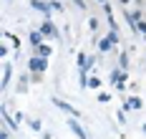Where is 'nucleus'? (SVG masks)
Returning <instances> with one entry per match:
<instances>
[{"mask_svg": "<svg viewBox=\"0 0 146 139\" xmlns=\"http://www.w3.org/2000/svg\"><path fill=\"white\" fill-rule=\"evenodd\" d=\"M88 89H101V78L91 76V78H88Z\"/></svg>", "mask_w": 146, "mask_h": 139, "instance_id": "nucleus-16", "label": "nucleus"}, {"mask_svg": "<svg viewBox=\"0 0 146 139\" xmlns=\"http://www.w3.org/2000/svg\"><path fill=\"white\" fill-rule=\"evenodd\" d=\"M88 28H91L93 33L98 31V18H91V20H88Z\"/></svg>", "mask_w": 146, "mask_h": 139, "instance_id": "nucleus-20", "label": "nucleus"}, {"mask_svg": "<svg viewBox=\"0 0 146 139\" xmlns=\"http://www.w3.org/2000/svg\"><path fill=\"white\" fill-rule=\"evenodd\" d=\"M144 41H146V33H144Z\"/></svg>", "mask_w": 146, "mask_h": 139, "instance_id": "nucleus-29", "label": "nucleus"}, {"mask_svg": "<svg viewBox=\"0 0 146 139\" xmlns=\"http://www.w3.org/2000/svg\"><path fill=\"white\" fill-rule=\"evenodd\" d=\"M139 33H141V35L146 33V20H139Z\"/></svg>", "mask_w": 146, "mask_h": 139, "instance_id": "nucleus-25", "label": "nucleus"}, {"mask_svg": "<svg viewBox=\"0 0 146 139\" xmlns=\"http://www.w3.org/2000/svg\"><path fill=\"white\" fill-rule=\"evenodd\" d=\"M118 68L129 71V53H118Z\"/></svg>", "mask_w": 146, "mask_h": 139, "instance_id": "nucleus-15", "label": "nucleus"}, {"mask_svg": "<svg viewBox=\"0 0 146 139\" xmlns=\"http://www.w3.org/2000/svg\"><path fill=\"white\" fill-rule=\"evenodd\" d=\"M76 63H78V68H83V66L88 63V56L86 53H78V56H76Z\"/></svg>", "mask_w": 146, "mask_h": 139, "instance_id": "nucleus-17", "label": "nucleus"}, {"mask_svg": "<svg viewBox=\"0 0 146 139\" xmlns=\"http://www.w3.org/2000/svg\"><path fill=\"white\" fill-rule=\"evenodd\" d=\"M53 104L60 109V111H66V114H71V116H81V111L78 109H73L68 101H63V99H58V96H53Z\"/></svg>", "mask_w": 146, "mask_h": 139, "instance_id": "nucleus-5", "label": "nucleus"}, {"mask_svg": "<svg viewBox=\"0 0 146 139\" xmlns=\"http://www.w3.org/2000/svg\"><path fill=\"white\" fill-rule=\"evenodd\" d=\"M50 5H53V10H58V13H63V3H60V0H50Z\"/></svg>", "mask_w": 146, "mask_h": 139, "instance_id": "nucleus-22", "label": "nucleus"}, {"mask_svg": "<svg viewBox=\"0 0 146 139\" xmlns=\"http://www.w3.org/2000/svg\"><path fill=\"white\" fill-rule=\"evenodd\" d=\"M28 68H30V74H33V81H40V76L48 71V58H43V56L35 53V56H30Z\"/></svg>", "mask_w": 146, "mask_h": 139, "instance_id": "nucleus-1", "label": "nucleus"}, {"mask_svg": "<svg viewBox=\"0 0 146 139\" xmlns=\"http://www.w3.org/2000/svg\"><path fill=\"white\" fill-rule=\"evenodd\" d=\"M3 122L8 124V126H10L13 132H18V126H20V122H18V119H15L13 114L8 111V106H5V104H3Z\"/></svg>", "mask_w": 146, "mask_h": 139, "instance_id": "nucleus-7", "label": "nucleus"}, {"mask_svg": "<svg viewBox=\"0 0 146 139\" xmlns=\"http://www.w3.org/2000/svg\"><path fill=\"white\" fill-rule=\"evenodd\" d=\"M10 134H13V129H10V126H5V129L0 132V139H10Z\"/></svg>", "mask_w": 146, "mask_h": 139, "instance_id": "nucleus-21", "label": "nucleus"}, {"mask_svg": "<svg viewBox=\"0 0 146 139\" xmlns=\"http://www.w3.org/2000/svg\"><path fill=\"white\" fill-rule=\"evenodd\" d=\"M111 48H113V43H111L108 38H98V51H101V53H108Z\"/></svg>", "mask_w": 146, "mask_h": 139, "instance_id": "nucleus-14", "label": "nucleus"}, {"mask_svg": "<svg viewBox=\"0 0 146 139\" xmlns=\"http://www.w3.org/2000/svg\"><path fill=\"white\" fill-rule=\"evenodd\" d=\"M10 76H13V63L5 61V63H3V76H0V86H3V89L10 84Z\"/></svg>", "mask_w": 146, "mask_h": 139, "instance_id": "nucleus-8", "label": "nucleus"}, {"mask_svg": "<svg viewBox=\"0 0 146 139\" xmlns=\"http://www.w3.org/2000/svg\"><path fill=\"white\" fill-rule=\"evenodd\" d=\"M40 43H45V35L40 31H33V33H30V46H33V51L40 46Z\"/></svg>", "mask_w": 146, "mask_h": 139, "instance_id": "nucleus-11", "label": "nucleus"}, {"mask_svg": "<svg viewBox=\"0 0 146 139\" xmlns=\"http://www.w3.org/2000/svg\"><path fill=\"white\" fill-rule=\"evenodd\" d=\"M98 101L106 104V101H111V94H98Z\"/></svg>", "mask_w": 146, "mask_h": 139, "instance_id": "nucleus-23", "label": "nucleus"}, {"mask_svg": "<svg viewBox=\"0 0 146 139\" xmlns=\"http://www.w3.org/2000/svg\"><path fill=\"white\" fill-rule=\"evenodd\" d=\"M68 126H71V132H73V134H76L78 139H88V134L83 132V126H81V124L76 122V116H71V122H68Z\"/></svg>", "mask_w": 146, "mask_h": 139, "instance_id": "nucleus-9", "label": "nucleus"}, {"mask_svg": "<svg viewBox=\"0 0 146 139\" xmlns=\"http://www.w3.org/2000/svg\"><path fill=\"white\" fill-rule=\"evenodd\" d=\"M38 31L43 33L45 38H58V41H60V33H58V28L53 25V20H50V18H45L43 23H40V28H38Z\"/></svg>", "mask_w": 146, "mask_h": 139, "instance_id": "nucleus-3", "label": "nucleus"}, {"mask_svg": "<svg viewBox=\"0 0 146 139\" xmlns=\"http://www.w3.org/2000/svg\"><path fill=\"white\" fill-rule=\"evenodd\" d=\"M35 53H38V56H43V58H48V56L53 53V48L48 46V43H40V46L35 48Z\"/></svg>", "mask_w": 146, "mask_h": 139, "instance_id": "nucleus-13", "label": "nucleus"}, {"mask_svg": "<svg viewBox=\"0 0 146 139\" xmlns=\"http://www.w3.org/2000/svg\"><path fill=\"white\" fill-rule=\"evenodd\" d=\"M10 48H15V51H18V48H20V38H15L13 33H3V43H0V56H3V58H5V56H8V53H10Z\"/></svg>", "mask_w": 146, "mask_h": 139, "instance_id": "nucleus-2", "label": "nucleus"}, {"mask_svg": "<svg viewBox=\"0 0 146 139\" xmlns=\"http://www.w3.org/2000/svg\"><path fill=\"white\" fill-rule=\"evenodd\" d=\"M118 3H123V5H126V3H131V0H118Z\"/></svg>", "mask_w": 146, "mask_h": 139, "instance_id": "nucleus-27", "label": "nucleus"}, {"mask_svg": "<svg viewBox=\"0 0 146 139\" xmlns=\"http://www.w3.org/2000/svg\"><path fill=\"white\" fill-rule=\"evenodd\" d=\"M30 129H33V132H43V122H40V119H33V122H30Z\"/></svg>", "mask_w": 146, "mask_h": 139, "instance_id": "nucleus-18", "label": "nucleus"}, {"mask_svg": "<svg viewBox=\"0 0 146 139\" xmlns=\"http://www.w3.org/2000/svg\"><path fill=\"white\" fill-rule=\"evenodd\" d=\"M116 119H118V124H126V114L123 111H116Z\"/></svg>", "mask_w": 146, "mask_h": 139, "instance_id": "nucleus-24", "label": "nucleus"}, {"mask_svg": "<svg viewBox=\"0 0 146 139\" xmlns=\"http://www.w3.org/2000/svg\"><path fill=\"white\" fill-rule=\"evenodd\" d=\"M141 96H129L126 101H123V111H131V109H141Z\"/></svg>", "mask_w": 146, "mask_h": 139, "instance_id": "nucleus-10", "label": "nucleus"}, {"mask_svg": "<svg viewBox=\"0 0 146 139\" xmlns=\"http://www.w3.org/2000/svg\"><path fill=\"white\" fill-rule=\"evenodd\" d=\"M141 132H144V134H146V122H144V126H141Z\"/></svg>", "mask_w": 146, "mask_h": 139, "instance_id": "nucleus-26", "label": "nucleus"}, {"mask_svg": "<svg viewBox=\"0 0 146 139\" xmlns=\"http://www.w3.org/2000/svg\"><path fill=\"white\" fill-rule=\"evenodd\" d=\"M30 78H33V76H25V74H23V76L18 78V91H20V94H25V91H28V84H30Z\"/></svg>", "mask_w": 146, "mask_h": 139, "instance_id": "nucleus-12", "label": "nucleus"}, {"mask_svg": "<svg viewBox=\"0 0 146 139\" xmlns=\"http://www.w3.org/2000/svg\"><path fill=\"white\" fill-rule=\"evenodd\" d=\"M108 78H111V84H113V86H118V84H126L129 74H126V68H113Z\"/></svg>", "mask_w": 146, "mask_h": 139, "instance_id": "nucleus-6", "label": "nucleus"}, {"mask_svg": "<svg viewBox=\"0 0 146 139\" xmlns=\"http://www.w3.org/2000/svg\"><path fill=\"white\" fill-rule=\"evenodd\" d=\"M106 38H108V41H111L113 46H118V31H111L108 35H106Z\"/></svg>", "mask_w": 146, "mask_h": 139, "instance_id": "nucleus-19", "label": "nucleus"}, {"mask_svg": "<svg viewBox=\"0 0 146 139\" xmlns=\"http://www.w3.org/2000/svg\"><path fill=\"white\" fill-rule=\"evenodd\" d=\"M30 8H33V10H38L43 18H50V15H53V5H50V3H45V0H30Z\"/></svg>", "mask_w": 146, "mask_h": 139, "instance_id": "nucleus-4", "label": "nucleus"}, {"mask_svg": "<svg viewBox=\"0 0 146 139\" xmlns=\"http://www.w3.org/2000/svg\"><path fill=\"white\" fill-rule=\"evenodd\" d=\"M98 3H101V5H103V3H108V0H98Z\"/></svg>", "mask_w": 146, "mask_h": 139, "instance_id": "nucleus-28", "label": "nucleus"}]
</instances>
